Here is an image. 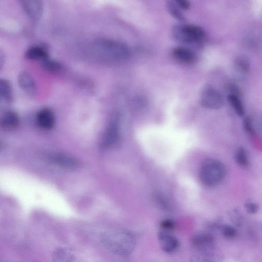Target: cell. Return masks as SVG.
Returning <instances> with one entry per match:
<instances>
[{"mask_svg": "<svg viewBox=\"0 0 262 262\" xmlns=\"http://www.w3.org/2000/svg\"><path fill=\"white\" fill-rule=\"evenodd\" d=\"M103 246L112 253L126 256L134 250L136 239L134 234L124 229H113L103 232L100 237Z\"/></svg>", "mask_w": 262, "mask_h": 262, "instance_id": "6da1fadb", "label": "cell"}, {"mask_svg": "<svg viewBox=\"0 0 262 262\" xmlns=\"http://www.w3.org/2000/svg\"><path fill=\"white\" fill-rule=\"evenodd\" d=\"M99 58L109 61L122 60L128 57V50L123 43L109 39H99L93 48Z\"/></svg>", "mask_w": 262, "mask_h": 262, "instance_id": "7a4b0ae2", "label": "cell"}, {"mask_svg": "<svg viewBox=\"0 0 262 262\" xmlns=\"http://www.w3.org/2000/svg\"><path fill=\"white\" fill-rule=\"evenodd\" d=\"M226 168L221 161L214 159H207L202 163L199 170V178L207 186L218 185L224 179Z\"/></svg>", "mask_w": 262, "mask_h": 262, "instance_id": "3957f363", "label": "cell"}, {"mask_svg": "<svg viewBox=\"0 0 262 262\" xmlns=\"http://www.w3.org/2000/svg\"><path fill=\"white\" fill-rule=\"evenodd\" d=\"M172 34L178 40L189 43H199L205 37V32L200 26L179 24L172 29Z\"/></svg>", "mask_w": 262, "mask_h": 262, "instance_id": "277c9868", "label": "cell"}, {"mask_svg": "<svg viewBox=\"0 0 262 262\" xmlns=\"http://www.w3.org/2000/svg\"><path fill=\"white\" fill-rule=\"evenodd\" d=\"M200 101L204 107L217 110L223 105L224 101L220 93L211 86L204 87L201 92Z\"/></svg>", "mask_w": 262, "mask_h": 262, "instance_id": "5b68a950", "label": "cell"}, {"mask_svg": "<svg viewBox=\"0 0 262 262\" xmlns=\"http://www.w3.org/2000/svg\"><path fill=\"white\" fill-rule=\"evenodd\" d=\"M119 117L114 115L108 124L102 140V146L109 147L114 145L118 139L119 134Z\"/></svg>", "mask_w": 262, "mask_h": 262, "instance_id": "8992f818", "label": "cell"}, {"mask_svg": "<svg viewBox=\"0 0 262 262\" xmlns=\"http://www.w3.org/2000/svg\"><path fill=\"white\" fill-rule=\"evenodd\" d=\"M21 5L26 13L32 19L37 20L41 17L43 7L42 2L38 0H24L20 1Z\"/></svg>", "mask_w": 262, "mask_h": 262, "instance_id": "52a82bcc", "label": "cell"}, {"mask_svg": "<svg viewBox=\"0 0 262 262\" xmlns=\"http://www.w3.org/2000/svg\"><path fill=\"white\" fill-rule=\"evenodd\" d=\"M55 121L54 114L50 108H42L36 114V124L39 127L42 129H51L54 126Z\"/></svg>", "mask_w": 262, "mask_h": 262, "instance_id": "ba28073f", "label": "cell"}, {"mask_svg": "<svg viewBox=\"0 0 262 262\" xmlns=\"http://www.w3.org/2000/svg\"><path fill=\"white\" fill-rule=\"evenodd\" d=\"M158 238L161 249L166 253H172L179 247V243L177 238L165 231L159 232Z\"/></svg>", "mask_w": 262, "mask_h": 262, "instance_id": "9c48e42d", "label": "cell"}, {"mask_svg": "<svg viewBox=\"0 0 262 262\" xmlns=\"http://www.w3.org/2000/svg\"><path fill=\"white\" fill-rule=\"evenodd\" d=\"M20 88L30 96H33L36 92V85L33 76L28 72L23 71L18 76Z\"/></svg>", "mask_w": 262, "mask_h": 262, "instance_id": "30bf717a", "label": "cell"}, {"mask_svg": "<svg viewBox=\"0 0 262 262\" xmlns=\"http://www.w3.org/2000/svg\"><path fill=\"white\" fill-rule=\"evenodd\" d=\"M173 57L179 61L185 64H192L195 62L196 57L191 50L184 47H176L171 52Z\"/></svg>", "mask_w": 262, "mask_h": 262, "instance_id": "8fae6325", "label": "cell"}, {"mask_svg": "<svg viewBox=\"0 0 262 262\" xmlns=\"http://www.w3.org/2000/svg\"><path fill=\"white\" fill-rule=\"evenodd\" d=\"M213 237L205 232L196 233L191 238L192 245L199 250L209 249L213 245Z\"/></svg>", "mask_w": 262, "mask_h": 262, "instance_id": "7c38bea8", "label": "cell"}, {"mask_svg": "<svg viewBox=\"0 0 262 262\" xmlns=\"http://www.w3.org/2000/svg\"><path fill=\"white\" fill-rule=\"evenodd\" d=\"M19 122V117L15 112L7 111L0 118V127L6 130H12L16 128Z\"/></svg>", "mask_w": 262, "mask_h": 262, "instance_id": "4fadbf2b", "label": "cell"}, {"mask_svg": "<svg viewBox=\"0 0 262 262\" xmlns=\"http://www.w3.org/2000/svg\"><path fill=\"white\" fill-rule=\"evenodd\" d=\"M50 158L52 162L55 164L64 168H72L77 165L76 161L73 158L63 154H54Z\"/></svg>", "mask_w": 262, "mask_h": 262, "instance_id": "5bb4252c", "label": "cell"}, {"mask_svg": "<svg viewBox=\"0 0 262 262\" xmlns=\"http://www.w3.org/2000/svg\"><path fill=\"white\" fill-rule=\"evenodd\" d=\"M52 259L54 262H74L75 256L70 250L59 248L53 252Z\"/></svg>", "mask_w": 262, "mask_h": 262, "instance_id": "9a60e30c", "label": "cell"}, {"mask_svg": "<svg viewBox=\"0 0 262 262\" xmlns=\"http://www.w3.org/2000/svg\"><path fill=\"white\" fill-rule=\"evenodd\" d=\"M26 56L29 59L42 61L48 58L46 50L38 46H33L28 49L26 52Z\"/></svg>", "mask_w": 262, "mask_h": 262, "instance_id": "2e32d148", "label": "cell"}, {"mask_svg": "<svg viewBox=\"0 0 262 262\" xmlns=\"http://www.w3.org/2000/svg\"><path fill=\"white\" fill-rule=\"evenodd\" d=\"M190 262H220L219 257L208 250H200L190 258Z\"/></svg>", "mask_w": 262, "mask_h": 262, "instance_id": "e0dca14e", "label": "cell"}, {"mask_svg": "<svg viewBox=\"0 0 262 262\" xmlns=\"http://www.w3.org/2000/svg\"><path fill=\"white\" fill-rule=\"evenodd\" d=\"M12 98V89L10 83L6 79L0 78V99L10 101Z\"/></svg>", "mask_w": 262, "mask_h": 262, "instance_id": "ac0fdd59", "label": "cell"}, {"mask_svg": "<svg viewBox=\"0 0 262 262\" xmlns=\"http://www.w3.org/2000/svg\"><path fill=\"white\" fill-rule=\"evenodd\" d=\"M234 68L240 76H244L250 69L249 60L245 56H241L236 58L234 61Z\"/></svg>", "mask_w": 262, "mask_h": 262, "instance_id": "d6986e66", "label": "cell"}, {"mask_svg": "<svg viewBox=\"0 0 262 262\" xmlns=\"http://www.w3.org/2000/svg\"><path fill=\"white\" fill-rule=\"evenodd\" d=\"M166 9L168 13L175 19L182 22L185 20V17L181 12L175 1H167L166 3Z\"/></svg>", "mask_w": 262, "mask_h": 262, "instance_id": "ffe728a7", "label": "cell"}, {"mask_svg": "<svg viewBox=\"0 0 262 262\" xmlns=\"http://www.w3.org/2000/svg\"><path fill=\"white\" fill-rule=\"evenodd\" d=\"M227 99L236 113L240 117L244 116L245 114L244 108L238 97L236 95L229 94L227 96Z\"/></svg>", "mask_w": 262, "mask_h": 262, "instance_id": "44dd1931", "label": "cell"}, {"mask_svg": "<svg viewBox=\"0 0 262 262\" xmlns=\"http://www.w3.org/2000/svg\"><path fill=\"white\" fill-rule=\"evenodd\" d=\"M235 160L242 167H246L249 164L247 152L243 147H238L235 154Z\"/></svg>", "mask_w": 262, "mask_h": 262, "instance_id": "7402d4cb", "label": "cell"}, {"mask_svg": "<svg viewBox=\"0 0 262 262\" xmlns=\"http://www.w3.org/2000/svg\"><path fill=\"white\" fill-rule=\"evenodd\" d=\"M230 220L232 223L237 227H241L243 224V217L242 214L235 209L232 210L229 213Z\"/></svg>", "mask_w": 262, "mask_h": 262, "instance_id": "603a6c76", "label": "cell"}, {"mask_svg": "<svg viewBox=\"0 0 262 262\" xmlns=\"http://www.w3.org/2000/svg\"><path fill=\"white\" fill-rule=\"evenodd\" d=\"M221 230L224 237L227 238H233L236 235L237 231L234 227L228 225L221 226Z\"/></svg>", "mask_w": 262, "mask_h": 262, "instance_id": "cb8c5ba5", "label": "cell"}, {"mask_svg": "<svg viewBox=\"0 0 262 262\" xmlns=\"http://www.w3.org/2000/svg\"><path fill=\"white\" fill-rule=\"evenodd\" d=\"M43 62L44 66L49 70L55 71L60 69V66L58 63L48 58Z\"/></svg>", "mask_w": 262, "mask_h": 262, "instance_id": "d4e9b609", "label": "cell"}, {"mask_svg": "<svg viewBox=\"0 0 262 262\" xmlns=\"http://www.w3.org/2000/svg\"><path fill=\"white\" fill-rule=\"evenodd\" d=\"M174 222L169 219L165 220L160 223V227L165 230H172L174 228Z\"/></svg>", "mask_w": 262, "mask_h": 262, "instance_id": "484cf974", "label": "cell"}, {"mask_svg": "<svg viewBox=\"0 0 262 262\" xmlns=\"http://www.w3.org/2000/svg\"><path fill=\"white\" fill-rule=\"evenodd\" d=\"M245 208L247 212L250 214L255 213L258 210V206L257 204L250 201L245 203Z\"/></svg>", "mask_w": 262, "mask_h": 262, "instance_id": "4316f807", "label": "cell"}, {"mask_svg": "<svg viewBox=\"0 0 262 262\" xmlns=\"http://www.w3.org/2000/svg\"><path fill=\"white\" fill-rule=\"evenodd\" d=\"M244 129L249 133L254 134V129L253 127L252 123L249 118H246L243 122Z\"/></svg>", "mask_w": 262, "mask_h": 262, "instance_id": "83f0119b", "label": "cell"}, {"mask_svg": "<svg viewBox=\"0 0 262 262\" xmlns=\"http://www.w3.org/2000/svg\"><path fill=\"white\" fill-rule=\"evenodd\" d=\"M176 3L179 8L186 10L190 7V3L188 1L185 0H177L175 1Z\"/></svg>", "mask_w": 262, "mask_h": 262, "instance_id": "f1b7e54d", "label": "cell"}, {"mask_svg": "<svg viewBox=\"0 0 262 262\" xmlns=\"http://www.w3.org/2000/svg\"><path fill=\"white\" fill-rule=\"evenodd\" d=\"M5 55L3 51L0 49V70L3 67L5 62Z\"/></svg>", "mask_w": 262, "mask_h": 262, "instance_id": "f546056e", "label": "cell"}]
</instances>
